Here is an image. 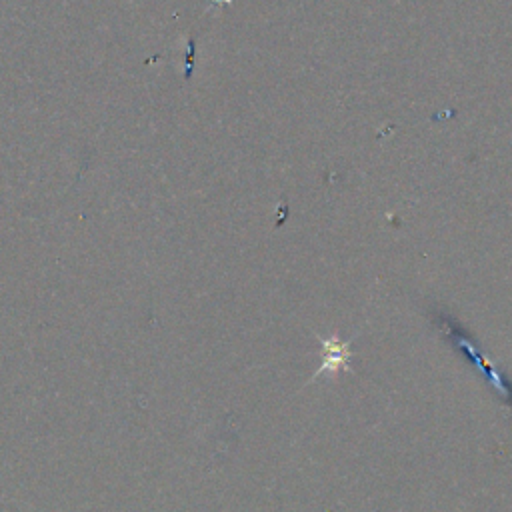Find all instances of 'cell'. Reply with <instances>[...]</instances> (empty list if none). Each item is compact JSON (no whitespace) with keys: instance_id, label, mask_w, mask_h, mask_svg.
<instances>
[{"instance_id":"cell-1","label":"cell","mask_w":512,"mask_h":512,"mask_svg":"<svg viewBox=\"0 0 512 512\" xmlns=\"http://www.w3.org/2000/svg\"><path fill=\"white\" fill-rule=\"evenodd\" d=\"M322 362L320 368L316 370V374L312 376V380L320 378L322 374L328 376H336L340 370H348L350 368V344L340 340L336 334L330 338H322Z\"/></svg>"}]
</instances>
